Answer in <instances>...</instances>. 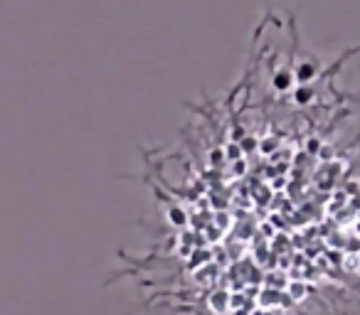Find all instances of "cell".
Listing matches in <instances>:
<instances>
[{
    "mask_svg": "<svg viewBox=\"0 0 360 315\" xmlns=\"http://www.w3.org/2000/svg\"><path fill=\"white\" fill-rule=\"evenodd\" d=\"M311 96H314V89H311V86H306V89H299V91H296V104H309Z\"/></svg>",
    "mask_w": 360,
    "mask_h": 315,
    "instance_id": "obj_2",
    "label": "cell"
},
{
    "mask_svg": "<svg viewBox=\"0 0 360 315\" xmlns=\"http://www.w3.org/2000/svg\"><path fill=\"white\" fill-rule=\"evenodd\" d=\"M316 74H319V65H316V62H301V65L296 67L294 79L299 81V84H309Z\"/></svg>",
    "mask_w": 360,
    "mask_h": 315,
    "instance_id": "obj_1",
    "label": "cell"
}]
</instances>
